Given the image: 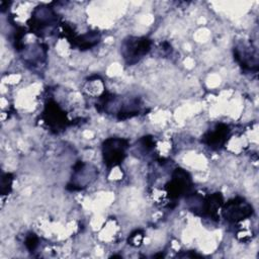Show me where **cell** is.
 I'll return each mask as SVG.
<instances>
[{"label":"cell","instance_id":"9c48e42d","mask_svg":"<svg viewBox=\"0 0 259 259\" xmlns=\"http://www.w3.org/2000/svg\"><path fill=\"white\" fill-rule=\"evenodd\" d=\"M12 180H13V176L10 173H6V174L2 175V178H1V193H2V195L8 194L10 192Z\"/></svg>","mask_w":259,"mask_h":259},{"label":"cell","instance_id":"7a4b0ae2","mask_svg":"<svg viewBox=\"0 0 259 259\" xmlns=\"http://www.w3.org/2000/svg\"><path fill=\"white\" fill-rule=\"evenodd\" d=\"M151 49V40L147 37H128L121 46V54L128 65L136 64Z\"/></svg>","mask_w":259,"mask_h":259},{"label":"cell","instance_id":"ba28073f","mask_svg":"<svg viewBox=\"0 0 259 259\" xmlns=\"http://www.w3.org/2000/svg\"><path fill=\"white\" fill-rule=\"evenodd\" d=\"M70 41L73 42L74 47H78L80 50H87L99 41V34L97 33V31L88 32L86 34L73 38Z\"/></svg>","mask_w":259,"mask_h":259},{"label":"cell","instance_id":"8992f818","mask_svg":"<svg viewBox=\"0 0 259 259\" xmlns=\"http://www.w3.org/2000/svg\"><path fill=\"white\" fill-rule=\"evenodd\" d=\"M229 134L230 127L225 123H219L202 137V142L212 149H220L225 145Z\"/></svg>","mask_w":259,"mask_h":259},{"label":"cell","instance_id":"30bf717a","mask_svg":"<svg viewBox=\"0 0 259 259\" xmlns=\"http://www.w3.org/2000/svg\"><path fill=\"white\" fill-rule=\"evenodd\" d=\"M38 245V238L34 234H29L25 239V246L26 248L32 252Z\"/></svg>","mask_w":259,"mask_h":259},{"label":"cell","instance_id":"6da1fadb","mask_svg":"<svg viewBox=\"0 0 259 259\" xmlns=\"http://www.w3.org/2000/svg\"><path fill=\"white\" fill-rule=\"evenodd\" d=\"M128 143L124 139L109 138L103 142L102 155L104 164L108 167H114L122 162L125 157V150Z\"/></svg>","mask_w":259,"mask_h":259},{"label":"cell","instance_id":"277c9868","mask_svg":"<svg viewBox=\"0 0 259 259\" xmlns=\"http://www.w3.org/2000/svg\"><path fill=\"white\" fill-rule=\"evenodd\" d=\"M224 218L232 223H237L252 215L253 207L242 197L229 200L223 207Z\"/></svg>","mask_w":259,"mask_h":259},{"label":"cell","instance_id":"5b68a950","mask_svg":"<svg viewBox=\"0 0 259 259\" xmlns=\"http://www.w3.org/2000/svg\"><path fill=\"white\" fill-rule=\"evenodd\" d=\"M44 118L48 125L56 132L66 127L68 120L65 112L55 102H49L44 111Z\"/></svg>","mask_w":259,"mask_h":259},{"label":"cell","instance_id":"3957f363","mask_svg":"<svg viewBox=\"0 0 259 259\" xmlns=\"http://www.w3.org/2000/svg\"><path fill=\"white\" fill-rule=\"evenodd\" d=\"M191 178L183 169H176L172 174V179L166 184V190L170 198L176 199L182 195H191Z\"/></svg>","mask_w":259,"mask_h":259},{"label":"cell","instance_id":"52a82bcc","mask_svg":"<svg viewBox=\"0 0 259 259\" xmlns=\"http://www.w3.org/2000/svg\"><path fill=\"white\" fill-rule=\"evenodd\" d=\"M200 209L202 215H207L212 220H218V211L223 205V196L221 193L208 195L205 199H200Z\"/></svg>","mask_w":259,"mask_h":259}]
</instances>
